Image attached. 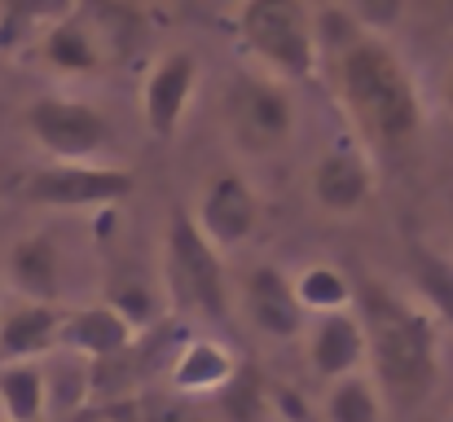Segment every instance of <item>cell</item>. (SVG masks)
Returning a JSON list of instances; mask_svg holds the SVG:
<instances>
[{"label":"cell","instance_id":"obj_24","mask_svg":"<svg viewBox=\"0 0 453 422\" xmlns=\"http://www.w3.org/2000/svg\"><path fill=\"white\" fill-rule=\"evenodd\" d=\"M62 4H66V0H0V40H9L18 27L58 18Z\"/></svg>","mask_w":453,"mask_h":422},{"label":"cell","instance_id":"obj_17","mask_svg":"<svg viewBox=\"0 0 453 422\" xmlns=\"http://www.w3.org/2000/svg\"><path fill=\"white\" fill-rule=\"evenodd\" d=\"M0 414L4 422H44L49 379L35 361H0Z\"/></svg>","mask_w":453,"mask_h":422},{"label":"cell","instance_id":"obj_25","mask_svg":"<svg viewBox=\"0 0 453 422\" xmlns=\"http://www.w3.org/2000/svg\"><path fill=\"white\" fill-rule=\"evenodd\" d=\"M352 9H357V18H361L365 27L383 31V27H396V22H401L405 0H352Z\"/></svg>","mask_w":453,"mask_h":422},{"label":"cell","instance_id":"obj_1","mask_svg":"<svg viewBox=\"0 0 453 422\" xmlns=\"http://www.w3.org/2000/svg\"><path fill=\"white\" fill-rule=\"evenodd\" d=\"M352 312L365 334V357L374 361L379 387L401 405H418L432 396L441 357H436V317L379 278L352 286Z\"/></svg>","mask_w":453,"mask_h":422},{"label":"cell","instance_id":"obj_12","mask_svg":"<svg viewBox=\"0 0 453 422\" xmlns=\"http://www.w3.org/2000/svg\"><path fill=\"white\" fill-rule=\"evenodd\" d=\"M58 343L88 357V361H115L128 352L133 343V321L115 308V303H97V308H80L62 317Z\"/></svg>","mask_w":453,"mask_h":422},{"label":"cell","instance_id":"obj_15","mask_svg":"<svg viewBox=\"0 0 453 422\" xmlns=\"http://www.w3.org/2000/svg\"><path fill=\"white\" fill-rule=\"evenodd\" d=\"M370 189H374L370 167H365V158L352 154V150H330V154H321L317 167H312V198H317L326 211H334V216L357 211V207L370 198Z\"/></svg>","mask_w":453,"mask_h":422},{"label":"cell","instance_id":"obj_11","mask_svg":"<svg viewBox=\"0 0 453 422\" xmlns=\"http://www.w3.org/2000/svg\"><path fill=\"white\" fill-rule=\"evenodd\" d=\"M71 18L93 40L102 66L128 62L137 53V44H142V18H137V9L128 0H80L71 9Z\"/></svg>","mask_w":453,"mask_h":422},{"label":"cell","instance_id":"obj_22","mask_svg":"<svg viewBox=\"0 0 453 422\" xmlns=\"http://www.w3.org/2000/svg\"><path fill=\"white\" fill-rule=\"evenodd\" d=\"M414 281H418V290H423V299H427V312L441 317L453 330V260L427 251V247H418V251H414Z\"/></svg>","mask_w":453,"mask_h":422},{"label":"cell","instance_id":"obj_21","mask_svg":"<svg viewBox=\"0 0 453 422\" xmlns=\"http://www.w3.org/2000/svg\"><path fill=\"white\" fill-rule=\"evenodd\" d=\"M291 281H296V299H300L303 312L326 317V312H343L352 303L348 278L339 269H330V265H312V269H303L300 278H291Z\"/></svg>","mask_w":453,"mask_h":422},{"label":"cell","instance_id":"obj_3","mask_svg":"<svg viewBox=\"0 0 453 422\" xmlns=\"http://www.w3.org/2000/svg\"><path fill=\"white\" fill-rule=\"evenodd\" d=\"M242 44L282 80H308L317 66L312 13L303 0H242Z\"/></svg>","mask_w":453,"mask_h":422},{"label":"cell","instance_id":"obj_2","mask_svg":"<svg viewBox=\"0 0 453 422\" xmlns=\"http://www.w3.org/2000/svg\"><path fill=\"white\" fill-rule=\"evenodd\" d=\"M334 84H339V97H343L352 124L365 133L370 145L396 150L418 137L423 97H418L405 62L383 40L361 35L352 49H343L334 62Z\"/></svg>","mask_w":453,"mask_h":422},{"label":"cell","instance_id":"obj_19","mask_svg":"<svg viewBox=\"0 0 453 422\" xmlns=\"http://www.w3.org/2000/svg\"><path fill=\"white\" fill-rule=\"evenodd\" d=\"M44 62L58 66V71H102V58L93 49V40L80 31V22L66 13L58 18L49 31H44V44H40Z\"/></svg>","mask_w":453,"mask_h":422},{"label":"cell","instance_id":"obj_16","mask_svg":"<svg viewBox=\"0 0 453 422\" xmlns=\"http://www.w3.org/2000/svg\"><path fill=\"white\" fill-rule=\"evenodd\" d=\"M62 312L53 303H18L0 317V361H35L58 348Z\"/></svg>","mask_w":453,"mask_h":422},{"label":"cell","instance_id":"obj_7","mask_svg":"<svg viewBox=\"0 0 453 422\" xmlns=\"http://www.w3.org/2000/svg\"><path fill=\"white\" fill-rule=\"evenodd\" d=\"M27 133L44 154H53V163H93L111 141V124L88 102L35 97L27 106Z\"/></svg>","mask_w":453,"mask_h":422},{"label":"cell","instance_id":"obj_4","mask_svg":"<svg viewBox=\"0 0 453 422\" xmlns=\"http://www.w3.org/2000/svg\"><path fill=\"white\" fill-rule=\"evenodd\" d=\"M163 251H167V281H172V295H176L185 308H194L198 317L225 321V317H229V278H225V260H220V251L198 234L194 211H185V207L172 211Z\"/></svg>","mask_w":453,"mask_h":422},{"label":"cell","instance_id":"obj_5","mask_svg":"<svg viewBox=\"0 0 453 422\" xmlns=\"http://www.w3.org/2000/svg\"><path fill=\"white\" fill-rule=\"evenodd\" d=\"M137 189V176L128 167H106V163H44L22 176L18 194L35 207H111Z\"/></svg>","mask_w":453,"mask_h":422},{"label":"cell","instance_id":"obj_13","mask_svg":"<svg viewBox=\"0 0 453 422\" xmlns=\"http://www.w3.org/2000/svg\"><path fill=\"white\" fill-rule=\"evenodd\" d=\"M308 361H312V370L326 383H339V379H348V374L361 370V361H365V334H361V321H357L352 308L317 317V326L308 334Z\"/></svg>","mask_w":453,"mask_h":422},{"label":"cell","instance_id":"obj_10","mask_svg":"<svg viewBox=\"0 0 453 422\" xmlns=\"http://www.w3.org/2000/svg\"><path fill=\"white\" fill-rule=\"evenodd\" d=\"M194 84H198V58L189 49H172L154 62V71L142 84V115L154 137H172L180 128Z\"/></svg>","mask_w":453,"mask_h":422},{"label":"cell","instance_id":"obj_18","mask_svg":"<svg viewBox=\"0 0 453 422\" xmlns=\"http://www.w3.org/2000/svg\"><path fill=\"white\" fill-rule=\"evenodd\" d=\"M326 422H383V396L365 374H348L326 392Z\"/></svg>","mask_w":453,"mask_h":422},{"label":"cell","instance_id":"obj_9","mask_svg":"<svg viewBox=\"0 0 453 422\" xmlns=\"http://www.w3.org/2000/svg\"><path fill=\"white\" fill-rule=\"evenodd\" d=\"M238 295H242L247 321H251L260 334H269V339H300L303 334L308 312H303L300 299H296V281L287 278L282 269H273V265L247 269Z\"/></svg>","mask_w":453,"mask_h":422},{"label":"cell","instance_id":"obj_6","mask_svg":"<svg viewBox=\"0 0 453 422\" xmlns=\"http://www.w3.org/2000/svg\"><path fill=\"white\" fill-rule=\"evenodd\" d=\"M225 128L247 154H269L282 150L296 128L291 97L278 80L265 75H238L225 93Z\"/></svg>","mask_w":453,"mask_h":422},{"label":"cell","instance_id":"obj_8","mask_svg":"<svg viewBox=\"0 0 453 422\" xmlns=\"http://www.w3.org/2000/svg\"><path fill=\"white\" fill-rule=\"evenodd\" d=\"M198 234L225 251V247H238L256 234L260 225V198L256 189L238 176V172H216L211 185L203 189V203H198V216H194Z\"/></svg>","mask_w":453,"mask_h":422},{"label":"cell","instance_id":"obj_20","mask_svg":"<svg viewBox=\"0 0 453 422\" xmlns=\"http://www.w3.org/2000/svg\"><path fill=\"white\" fill-rule=\"evenodd\" d=\"M234 374V361L216 348V343H189L180 352V361L172 365V383L185 387V392H220Z\"/></svg>","mask_w":453,"mask_h":422},{"label":"cell","instance_id":"obj_14","mask_svg":"<svg viewBox=\"0 0 453 422\" xmlns=\"http://www.w3.org/2000/svg\"><path fill=\"white\" fill-rule=\"evenodd\" d=\"M9 281L27 303H58L62 290V256L49 234H27L9 247Z\"/></svg>","mask_w":453,"mask_h":422},{"label":"cell","instance_id":"obj_26","mask_svg":"<svg viewBox=\"0 0 453 422\" xmlns=\"http://www.w3.org/2000/svg\"><path fill=\"white\" fill-rule=\"evenodd\" d=\"M445 97H449V111H453V75H449V88H445Z\"/></svg>","mask_w":453,"mask_h":422},{"label":"cell","instance_id":"obj_23","mask_svg":"<svg viewBox=\"0 0 453 422\" xmlns=\"http://www.w3.org/2000/svg\"><path fill=\"white\" fill-rule=\"evenodd\" d=\"M220 401H225V410H229L234 422H260L265 418V387H260V374H256L251 365L234 370L229 383L220 387Z\"/></svg>","mask_w":453,"mask_h":422}]
</instances>
